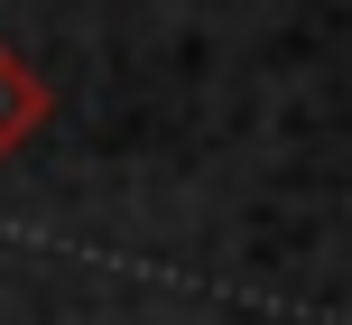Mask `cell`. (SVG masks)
I'll return each mask as SVG.
<instances>
[{
	"label": "cell",
	"mask_w": 352,
	"mask_h": 325,
	"mask_svg": "<svg viewBox=\"0 0 352 325\" xmlns=\"http://www.w3.org/2000/svg\"><path fill=\"white\" fill-rule=\"evenodd\" d=\"M37 112H47V93H37V74H28V65H19V56H10V47H0V149H10V140H19V130H28V121H37Z\"/></svg>",
	"instance_id": "obj_1"
}]
</instances>
